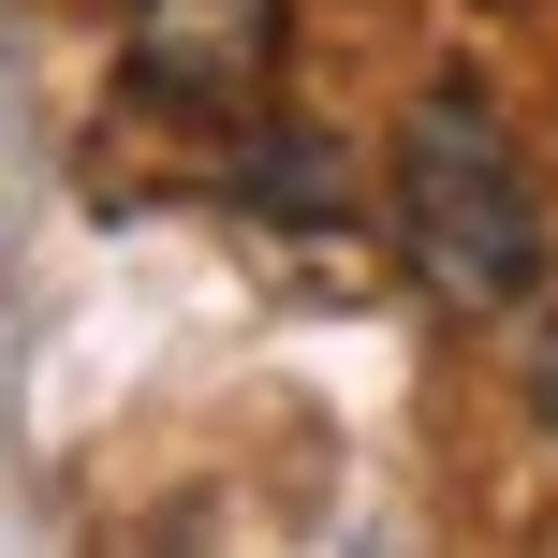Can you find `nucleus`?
<instances>
[{
	"instance_id": "1",
	"label": "nucleus",
	"mask_w": 558,
	"mask_h": 558,
	"mask_svg": "<svg viewBox=\"0 0 558 558\" xmlns=\"http://www.w3.org/2000/svg\"><path fill=\"white\" fill-rule=\"evenodd\" d=\"M397 251H412V279L441 308H514L544 279V192L530 162H514L500 104H485L471 74H441L412 118H397Z\"/></svg>"
},
{
	"instance_id": "2",
	"label": "nucleus",
	"mask_w": 558,
	"mask_h": 558,
	"mask_svg": "<svg viewBox=\"0 0 558 558\" xmlns=\"http://www.w3.org/2000/svg\"><path fill=\"white\" fill-rule=\"evenodd\" d=\"M279 74V0H133V88L177 118H251Z\"/></svg>"
},
{
	"instance_id": "3",
	"label": "nucleus",
	"mask_w": 558,
	"mask_h": 558,
	"mask_svg": "<svg viewBox=\"0 0 558 558\" xmlns=\"http://www.w3.org/2000/svg\"><path fill=\"white\" fill-rule=\"evenodd\" d=\"M235 192L279 206V221H338V206H353V177H338L324 133H265V147H235Z\"/></svg>"
}]
</instances>
